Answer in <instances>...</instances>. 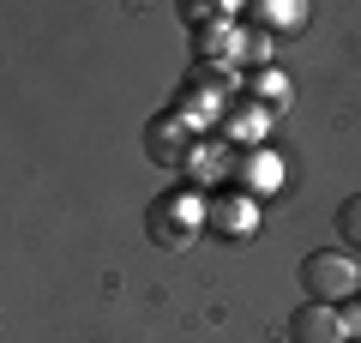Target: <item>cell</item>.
<instances>
[{
  "mask_svg": "<svg viewBox=\"0 0 361 343\" xmlns=\"http://www.w3.org/2000/svg\"><path fill=\"white\" fill-rule=\"evenodd\" d=\"M301 289H307V301L349 307V301L361 295V265H355V253H337V247L307 253V259H301Z\"/></svg>",
  "mask_w": 361,
  "mask_h": 343,
  "instance_id": "obj_1",
  "label": "cell"
},
{
  "mask_svg": "<svg viewBox=\"0 0 361 343\" xmlns=\"http://www.w3.org/2000/svg\"><path fill=\"white\" fill-rule=\"evenodd\" d=\"M205 229L223 241H253L259 235V199L247 193H211L205 199Z\"/></svg>",
  "mask_w": 361,
  "mask_h": 343,
  "instance_id": "obj_2",
  "label": "cell"
},
{
  "mask_svg": "<svg viewBox=\"0 0 361 343\" xmlns=\"http://www.w3.org/2000/svg\"><path fill=\"white\" fill-rule=\"evenodd\" d=\"M199 223H205V211H193L187 199H163V205H151V211H145L151 241H157V247H169V253H180V247L193 241Z\"/></svg>",
  "mask_w": 361,
  "mask_h": 343,
  "instance_id": "obj_3",
  "label": "cell"
},
{
  "mask_svg": "<svg viewBox=\"0 0 361 343\" xmlns=\"http://www.w3.org/2000/svg\"><path fill=\"white\" fill-rule=\"evenodd\" d=\"M229 181H235V193H247V199H271V193L283 187V163H277L265 145H253V151H241L229 163Z\"/></svg>",
  "mask_w": 361,
  "mask_h": 343,
  "instance_id": "obj_4",
  "label": "cell"
},
{
  "mask_svg": "<svg viewBox=\"0 0 361 343\" xmlns=\"http://www.w3.org/2000/svg\"><path fill=\"white\" fill-rule=\"evenodd\" d=\"M289 343H349L343 337V313L325 301H301L289 319Z\"/></svg>",
  "mask_w": 361,
  "mask_h": 343,
  "instance_id": "obj_5",
  "label": "cell"
},
{
  "mask_svg": "<svg viewBox=\"0 0 361 343\" xmlns=\"http://www.w3.org/2000/svg\"><path fill=\"white\" fill-rule=\"evenodd\" d=\"M145 151H151L157 163H187V151H193V133L180 127L175 114H163V121H151V133H145Z\"/></svg>",
  "mask_w": 361,
  "mask_h": 343,
  "instance_id": "obj_6",
  "label": "cell"
},
{
  "mask_svg": "<svg viewBox=\"0 0 361 343\" xmlns=\"http://www.w3.org/2000/svg\"><path fill=\"white\" fill-rule=\"evenodd\" d=\"M253 25L265 30V37H283V30L307 25V6H295V0H259V6H253Z\"/></svg>",
  "mask_w": 361,
  "mask_h": 343,
  "instance_id": "obj_7",
  "label": "cell"
},
{
  "mask_svg": "<svg viewBox=\"0 0 361 343\" xmlns=\"http://www.w3.org/2000/svg\"><path fill=\"white\" fill-rule=\"evenodd\" d=\"M265 114H271V109H259L253 97H241L229 114H223V133H229L235 145H259V133H265Z\"/></svg>",
  "mask_w": 361,
  "mask_h": 343,
  "instance_id": "obj_8",
  "label": "cell"
},
{
  "mask_svg": "<svg viewBox=\"0 0 361 343\" xmlns=\"http://www.w3.org/2000/svg\"><path fill=\"white\" fill-rule=\"evenodd\" d=\"M337 241H343V253H361V193L337 205Z\"/></svg>",
  "mask_w": 361,
  "mask_h": 343,
  "instance_id": "obj_9",
  "label": "cell"
},
{
  "mask_svg": "<svg viewBox=\"0 0 361 343\" xmlns=\"http://www.w3.org/2000/svg\"><path fill=\"white\" fill-rule=\"evenodd\" d=\"M235 61L241 66H265L271 61V37L265 30H241V37H235Z\"/></svg>",
  "mask_w": 361,
  "mask_h": 343,
  "instance_id": "obj_10",
  "label": "cell"
},
{
  "mask_svg": "<svg viewBox=\"0 0 361 343\" xmlns=\"http://www.w3.org/2000/svg\"><path fill=\"white\" fill-rule=\"evenodd\" d=\"M247 97H265V109H283L289 102V78L283 73H253V90Z\"/></svg>",
  "mask_w": 361,
  "mask_h": 343,
  "instance_id": "obj_11",
  "label": "cell"
},
{
  "mask_svg": "<svg viewBox=\"0 0 361 343\" xmlns=\"http://www.w3.org/2000/svg\"><path fill=\"white\" fill-rule=\"evenodd\" d=\"M193 85H199V90H229V73H223V66H199Z\"/></svg>",
  "mask_w": 361,
  "mask_h": 343,
  "instance_id": "obj_12",
  "label": "cell"
},
{
  "mask_svg": "<svg viewBox=\"0 0 361 343\" xmlns=\"http://www.w3.org/2000/svg\"><path fill=\"white\" fill-rule=\"evenodd\" d=\"M337 313H343V337H349V343H361V295H355L349 307H337Z\"/></svg>",
  "mask_w": 361,
  "mask_h": 343,
  "instance_id": "obj_13",
  "label": "cell"
}]
</instances>
